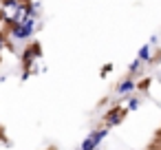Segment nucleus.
Segmentation results:
<instances>
[{
  "instance_id": "20e7f679",
  "label": "nucleus",
  "mask_w": 161,
  "mask_h": 150,
  "mask_svg": "<svg viewBox=\"0 0 161 150\" xmlns=\"http://www.w3.org/2000/svg\"><path fill=\"white\" fill-rule=\"evenodd\" d=\"M139 69H141V60L137 58V60H132V62H130L128 71H130V75H137V73H139Z\"/></svg>"
},
{
  "instance_id": "423d86ee",
  "label": "nucleus",
  "mask_w": 161,
  "mask_h": 150,
  "mask_svg": "<svg viewBox=\"0 0 161 150\" xmlns=\"http://www.w3.org/2000/svg\"><path fill=\"white\" fill-rule=\"evenodd\" d=\"M159 82H161V73H159Z\"/></svg>"
},
{
  "instance_id": "39448f33",
  "label": "nucleus",
  "mask_w": 161,
  "mask_h": 150,
  "mask_svg": "<svg viewBox=\"0 0 161 150\" xmlns=\"http://www.w3.org/2000/svg\"><path fill=\"white\" fill-rule=\"evenodd\" d=\"M139 104H141V102H139V97H130V99H128V104H126V108H128V110H137V108H139Z\"/></svg>"
},
{
  "instance_id": "f03ea898",
  "label": "nucleus",
  "mask_w": 161,
  "mask_h": 150,
  "mask_svg": "<svg viewBox=\"0 0 161 150\" xmlns=\"http://www.w3.org/2000/svg\"><path fill=\"white\" fill-rule=\"evenodd\" d=\"M121 119H124V110H117V108H113L106 115V124L108 126H117V124H121Z\"/></svg>"
},
{
  "instance_id": "7ed1b4c3",
  "label": "nucleus",
  "mask_w": 161,
  "mask_h": 150,
  "mask_svg": "<svg viewBox=\"0 0 161 150\" xmlns=\"http://www.w3.org/2000/svg\"><path fill=\"white\" fill-rule=\"evenodd\" d=\"M137 58L141 62H152V44H143L139 51H137Z\"/></svg>"
},
{
  "instance_id": "f257e3e1",
  "label": "nucleus",
  "mask_w": 161,
  "mask_h": 150,
  "mask_svg": "<svg viewBox=\"0 0 161 150\" xmlns=\"http://www.w3.org/2000/svg\"><path fill=\"white\" fill-rule=\"evenodd\" d=\"M135 88H137V84H135L130 77H126L124 82H119V84H117V95H119V97H126V95H130Z\"/></svg>"
}]
</instances>
